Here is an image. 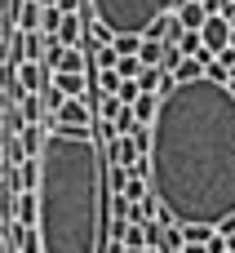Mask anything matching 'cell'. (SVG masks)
Here are the masks:
<instances>
[{
	"label": "cell",
	"mask_w": 235,
	"mask_h": 253,
	"mask_svg": "<svg viewBox=\"0 0 235 253\" xmlns=\"http://www.w3.org/2000/svg\"><path fill=\"white\" fill-rule=\"evenodd\" d=\"M147 165L169 222L218 227L235 218V89L209 76L173 84L156 107Z\"/></svg>",
	"instance_id": "1"
},
{
	"label": "cell",
	"mask_w": 235,
	"mask_h": 253,
	"mask_svg": "<svg viewBox=\"0 0 235 253\" xmlns=\"http://www.w3.org/2000/svg\"><path fill=\"white\" fill-rule=\"evenodd\" d=\"M40 178H36V236L40 253H102V151L93 138L44 133L40 147Z\"/></svg>",
	"instance_id": "2"
},
{
	"label": "cell",
	"mask_w": 235,
	"mask_h": 253,
	"mask_svg": "<svg viewBox=\"0 0 235 253\" xmlns=\"http://www.w3.org/2000/svg\"><path fill=\"white\" fill-rule=\"evenodd\" d=\"M178 0H89L93 22L111 36H142L156 18H164Z\"/></svg>",
	"instance_id": "3"
},
{
	"label": "cell",
	"mask_w": 235,
	"mask_h": 253,
	"mask_svg": "<svg viewBox=\"0 0 235 253\" xmlns=\"http://www.w3.org/2000/svg\"><path fill=\"white\" fill-rule=\"evenodd\" d=\"M93 129V111L84 98H67L58 111H53V133H71V138H89Z\"/></svg>",
	"instance_id": "4"
},
{
	"label": "cell",
	"mask_w": 235,
	"mask_h": 253,
	"mask_svg": "<svg viewBox=\"0 0 235 253\" xmlns=\"http://www.w3.org/2000/svg\"><path fill=\"white\" fill-rule=\"evenodd\" d=\"M200 49H204V53H227V49H231V22L204 18V27H200Z\"/></svg>",
	"instance_id": "5"
},
{
	"label": "cell",
	"mask_w": 235,
	"mask_h": 253,
	"mask_svg": "<svg viewBox=\"0 0 235 253\" xmlns=\"http://www.w3.org/2000/svg\"><path fill=\"white\" fill-rule=\"evenodd\" d=\"M13 80H18L22 93H44V89H49V71H44L40 62H22V67L13 71Z\"/></svg>",
	"instance_id": "6"
},
{
	"label": "cell",
	"mask_w": 235,
	"mask_h": 253,
	"mask_svg": "<svg viewBox=\"0 0 235 253\" xmlns=\"http://www.w3.org/2000/svg\"><path fill=\"white\" fill-rule=\"evenodd\" d=\"M80 36H84V18L80 13H62V22H58V44L62 49H80Z\"/></svg>",
	"instance_id": "7"
},
{
	"label": "cell",
	"mask_w": 235,
	"mask_h": 253,
	"mask_svg": "<svg viewBox=\"0 0 235 253\" xmlns=\"http://www.w3.org/2000/svg\"><path fill=\"white\" fill-rule=\"evenodd\" d=\"M36 218H40L36 191H18V196H13V222H18V227H36Z\"/></svg>",
	"instance_id": "8"
},
{
	"label": "cell",
	"mask_w": 235,
	"mask_h": 253,
	"mask_svg": "<svg viewBox=\"0 0 235 253\" xmlns=\"http://www.w3.org/2000/svg\"><path fill=\"white\" fill-rule=\"evenodd\" d=\"M13 22H18V31H40V4L36 0H13Z\"/></svg>",
	"instance_id": "9"
},
{
	"label": "cell",
	"mask_w": 235,
	"mask_h": 253,
	"mask_svg": "<svg viewBox=\"0 0 235 253\" xmlns=\"http://www.w3.org/2000/svg\"><path fill=\"white\" fill-rule=\"evenodd\" d=\"M40 147H44L40 125H22V129H18V151H22V160H36V156H40Z\"/></svg>",
	"instance_id": "10"
},
{
	"label": "cell",
	"mask_w": 235,
	"mask_h": 253,
	"mask_svg": "<svg viewBox=\"0 0 235 253\" xmlns=\"http://www.w3.org/2000/svg\"><path fill=\"white\" fill-rule=\"evenodd\" d=\"M107 160H111L116 169H129V165L138 160V151L129 147V138H107Z\"/></svg>",
	"instance_id": "11"
},
{
	"label": "cell",
	"mask_w": 235,
	"mask_h": 253,
	"mask_svg": "<svg viewBox=\"0 0 235 253\" xmlns=\"http://www.w3.org/2000/svg\"><path fill=\"white\" fill-rule=\"evenodd\" d=\"M156 107H160V98H156V93H138V102H129V111H133V120H138L142 129H151Z\"/></svg>",
	"instance_id": "12"
},
{
	"label": "cell",
	"mask_w": 235,
	"mask_h": 253,
	"mask_svg": "<svg viewBox=\"0 0 235 253\" xmlns=\"http://www.w3.org/2000/svg\"><path fill=\"white\" fill-rule=\"evenodd\" d=\"M9 240L18 245V253H40V236H36V227H18V222H9Z\"/></svg>",
	"instance_id": "13"
},
{
	"label": "cell",
	"mask_w": 235,
	"mask_h": 253,
	"mask_svg": "<svg viewBox=\"0 0 235 253\" xmlns=\"http://www.w3.org/2000/svg\"><path fill=\"white\" fill-rule=\"evenodd\" d=\"M49 89H58L62 98H84V76H49Z\"/></svg>",
	"instance_id": "14"
},
{
	"label": "cell",
	"mask_w": 235,
	"mask_h": 253,
	"mask_svg": "<svg viewBox=\"0 0 235 253\" xmlns=\"http://www.w3.org/2000/svg\"><path fill=\"white\" fill-rule=\"evenodd\" d=\"M22 125H40L44 120V102H40V93H22Z\"/></svg>",
	"instance_id": "15"
},
{
	"label": "cell",
	"mask_w": 235,
	"mask_h": 253,
	"mask_svg": "<svg viewBox=\"0 0 235 253\" xmlns=\"http://www.w3.org/2000/svg\"><path fill=\"white\" fill-rule=\"evenodd\" d=\"M142 49V36H111V53L116 58H138Z\"/></svg>",
	"instance_id": "16"
},
{
	"label": "cell",
	"mask_w": 235,
	"mask_h": 253,
	"mask_svg": "<svg viewBox=\"0 0 235 253\" xmlns=\"http://www.w3.org/2000/svg\"><path fill=\"white\" fill-rule=\"evenodd\" d=\"M58 22H62L58 4H40V36H58Z\"/></svg>",
	"instance_id": "17"
},
{
	"label": "cell",
	"mask_w": 235,
	"mask_h": 253,
	"mask_svg": "<svg viewBox=\"0 0 235 253\" xmlns=\"http://www.w3.org/2000/svg\"><path fill=\"white\" fill-rule=\"evenodd\" d=\"M111 71H116L120 80H138V76H142V62H138V58H116Z\"/></svg>",
	"instance_id": "18"
},
{
	"label": "cell",
	"mask_w": 235,
	"mask_h": 253,
	"mask_svg": "<svg viewBox=\"0 0 235 253\" xmlns=\"http://www.w3.org/2000/svg\"><path fill=\"white\" fill-rule=\"evenodd\" d=\"M133 129H138V120H133V111H129V107H120V116H116V129H111V133H116V138H129Z\"/></svg>",
	"instance_id": "19"
},
{
	"label": "cell",
	"mask_w": 235,
	"mask_h": 253,
	"mask_svg": "<svg viewBox=\"0 0 235 253\" xmlns=\"http://www.w3.org/2000/svg\"><path fill=\"white\" fill-rule=\"evenodd\" d=\"M182 231V245H209V236H213V227H178Z\"/></svg>",
	"instance_id": "20"
},
{
	"label": "cell",
	"mask_w": 235,
	"mask_h": 253,
	"mask_svg": "<svg viewBox=\"0 0 235 253\" xmlns=\"http://www.w3.org/2000/svg\"><path fill=\"white\" fill-rule=\"evenodd\" d=\"M129 147H133L138 156H147V151H151V129H142V125H138V129L129 133Z\"/></svg>",
	"instance_id": "21"
},
{
	"label": "cell",
	"mask_w": 235,
	"mask_h": 253,
	"mask_svg": "<svg viewBox=\"0 0 235 253\" xmlns=\"http://www.w3.org/2000/svg\"><path fill=\"white\" fill-rule=\"evenodd\" d=\"M116 98L129 107V102H138V80H120V89H116Z\"/></svg>",
	"instance_id": "22"
},
{
	"label": "cell",
	"mask_w": 235,
	"mask_h": 253,
	"mask_svg": "<svg viewBox=\"0 0 235 253\" xmlns=\"http://www.w3.org/2000/svg\"><path fill=\"white\" fill-rule=\"evenodd\" d=\"M40 102H44V111H58V107H62L67 98H62L58 89H44V93H40Z\"/></svg>",
	"instance_id": "23"
},
{
	"label": "cell",
	"mask_w": 235,
	"mask_h": 253,
	"mask_svg": "<svg viewBox=\"0 0 235 253\" xmlns=\"http://www.w3.org/2000/svg\"><path fill=\"white\" fill-rule=\"evenodd\" d=\"M111 218H129V200L124 196H111Z\"/></svg>",
	"instance_id": "24"
},
{
	"label": "cell",
	"mask_w": 235,
	"mask_h": 253,
	"mask_svg": "<svg viewBox=\"0 0 235 253\" xmlns=\"http://www.w3.org/2000/svg\"><path fill=\"white\" fill-rule=\"evenodd\" d=\"M58 13H80V0H58Z\"/></svg>",
	"instance_id": "25"
},
{
	"label": "cell",
	"mask_w": 235,
	"mask_h": 253,
	"mask_svg": "<svg viewBox=\"0 0 235 253\" xmlns=\"http://www.w3.org/2000/svg\"><path fill=\"white\" fill-rule=\"evenodd\" d=\"M102 253H124V245H120V240H107V245H102Z\"/></svg>",
	"instance_id": "26"
},
{
	"label": "cell",
	"mask_w": 235,
	"mask_h": 253,
	"mask_svg": "<svg viewBox=\"0 0 235 253\" xmlns=\"http://www.w3.org/2000/svg\"><path fill=\"white\" fill-rule=\"evenodd\" d=\"M222 245H227V253H235V231H222Z\"/></svg>",
	"instance_id": "27"
},
{
	"label": "cell",
	"mask_w": 235,
	"mask_h": 253,
	"mask_svg": "<svg viewBox=\"0 0 235 253\" xmlns=\"http://www.w3.org/2000/svg\"><path fill=\"white\" fill-rule=\"evenodd\" d=\"M222 22H231V27H235V4H227V9H222Z\"/></svg>",
	"instance_id": "28"
},
{
	"label": "cell",
	"mask_w": 235,
	"mask_h": 253,
	"mask_svg": "<svg viewBox=\"0 0 235 253\" xmlns=\"http://www.w3.org/2000/svg\"><path fill=\"white\" fill-rule=\"evenodd\" d=\"M182 253H209L204 245H182Z\"/></svg>",
	"instance_id": "29"
},
{
	"label": "cell",
	"mask_w": 235,
	"mask_h": 253,
	"mask_svg": "<svg viewBox=\"0 0 235 253\" xmlns=\"http://www.w3.org/2000/svg\"><path fill=\"white\" fill-rule=\"evenodd\" d=\"M4 169H9V160H4V151H0V178H4Z\"/></svg>",
	"instance_id": "30"
},
{
	"label": "cell",
	"mask_w": 235,
	"mask_h": 253,
	"mask_svg": "<svg viewBox=\"0 0 235 253\" xmlns=\"http://www.w3.org/2000/svg\"><path fill=\"white\" fill-rule=\"evenodd\" d=\"M0 253H9V245H4V231H0Z\"/></svg>",
	"instance_id": "31"
},
{
	"label": "cell",
	"mask_w": 235,
	"mask_h": 253,
	"mask_svg": "<svg viewBox=\"0 0 235 253\" xmlns=\"http://www.w3.org/2000/svg\"><path fill=\"white\" fill-rule=\"evenodd\" d=\"M124 253H147V249H124Z\"/></svg>",
	"instance_id": "32"
},
{
	"label": "cell",
	"mask_w": 235,
	"mask_h": 253,
	"mask_svg": "<svg viewBox=\"0 0 235 253\" xmlns=\"http://www.w3.org/2000/svg\"><path fill=\"white\" fill-rule=\"evenodd\" d=\"M147 253H160V249H147Z\"/></svg>",
	"instance_id": "33"
},
{
	"label": "cell",
	"mask_w": 235,
	"mask_h": 253,
	"mask_svg": "<svg viewBox=\"0 0 235 253\" xmlns=\"http://www.w3.org/2000/svg\"><path fill=\"white\" fill-rule=\"evenodd\" d=\"M222 253H227V249H222Z\"/></svg>",
	"instance_id": "34"
}]
</instances>
